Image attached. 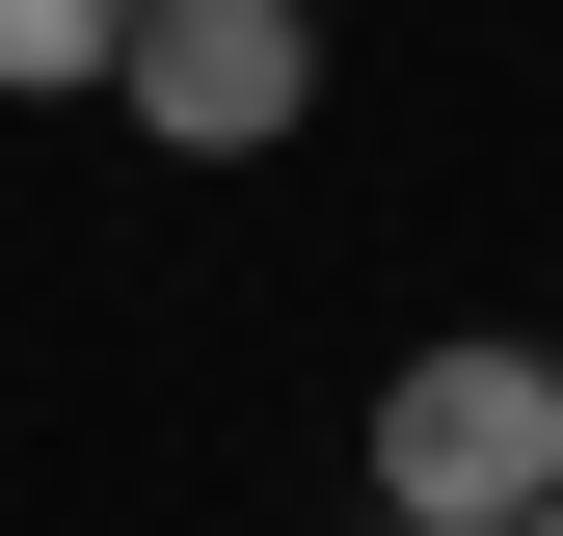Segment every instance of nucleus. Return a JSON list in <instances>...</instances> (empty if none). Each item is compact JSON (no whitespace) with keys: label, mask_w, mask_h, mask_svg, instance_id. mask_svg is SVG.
Returning a JSON list of instances; mask_svg holds the SVG:
<instances>
[{"label":"nucleus","mask_w":563,"mask_h":536,"mask_svg":"<svg viewBox=\"0 0 563 536\" xmlns=\"http://www.w3.org/2000/svg\"><path fill=\"white\" fill-rule=\"evenodd\" d=\"M376 510H402V536H510V510H563V349L430 322V349L376 376Z\"/></svg>","instance_id":"f257e3e1"},{"label":"nucleus","mask_w":563,"mask_h":536,"mask_svg":"<svg viewBox=\"0 0 563 536\" xmlns=\"http://www.w3.org/2000/svg\"><path fill=\"white\" fill-rule=\"evenodd\" d=\"M162 161H268V134L322 108V27L296 0H134V81H108Z\"/></svg>","instance_id":"f03ea898"},{"label":"nucleus","mask_w":563,"mask_h":536,"mask_svg":"<svg viewBox=\"0 0 563 536\" xmlns=\"http://www.w3.org/2000/svg\"><path fill=\"white\" fill-rule=\"evenodd\" d=\"M54 81H134V0H0V108H54Z\"/></svg>","instance_id":"7ed1b4c3"},{"label":"nucleus","mask_w":563,"mask_h":536,"mask_svg":"<svg viewBox=\"0 0 563 536\" xmlns=\"http://www.w3.org/2000/svg\"><path fill=\"white\" fill-rule=\"evenodd\" d=\"M510 536H563V510H510Z\"/></svg>","instance_id":"20e7f679"}]
</instances>
